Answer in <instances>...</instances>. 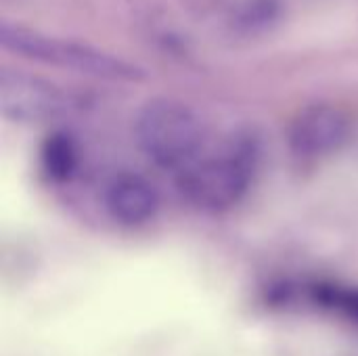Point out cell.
Here are the masks:
<instances>
[{
	"mask_svg": "<svg viewBox=\"0 0 358 356\" xmlns=\"http://www.w3.org/2000/svg\"><path fill=\"white\" fill-rule=\"evenodd\" d=\"M260 166L256 136L237 132L206 151L176 176L178 193L201 212H224L237 206L252 189Z\"/></svg>",
	"mask_w": 358,
	"mask_h": 356,
	"instance_id": "1",
	"label": "cell"
},
{
	"mask_svg": "<svg viewBox=\"0 0 358 356\" xmlns=\"http://www.w3.org/2000/svg\"><path fill=\"white\" fill-rule=\"evenodd\" d=\"M134 134L145 157L159 170L185 172L208 147L201 118L187 103L176 99H151L134 122Z\"/></svg>",
	"mask_w": 358,
	"mask_h": 356,
	"instance_id": "2",
	"label": "cell"
},
{
	"mask_svg": "<svg viewBox=\"0 0 358 356\" xmlns=\"http://www.w3.org/2000/svg\"><path fill=\"white\" fill-rule=\"evenodd\" d=\"M0 44L13 55L99 80L141 82L147 76L136 63H130L107 50H101L86 42L48 36L17 23H8L6 19L0 21Z\"/></svg>",
	"mask_w": 358,
	"mask_h": 356,
	"instance_id": "3",
	"label": "cell"
},
{
	"mask_svg": "<svg viewBox=\"0 0 358 356\" xmlns=\"http://www.w3.org/2000/svg\"><path fill=\"white\" fill-rule=\"evenodd\" d=\"M76 101L59 86L4 67L0 71V109L2 113L21 124H42L65 118Z\"/></svg>",
	"mask_w": 358,
	"mask_h": 356,
	"instance_id": "4",
	"label": "cell"
},
{
	"mask_svg": "<svg viewBox=\"0 0 358 356\" xmlns=\"http://www.w3.org/2000/svg\"><path fill=\"white\" fill-rule=\"evenodd\" d=\"M350 134L352 124L346 111L336 105L321 103L302 109L294 118L287 138L294 155L306 162H317L342 151Z\"/></svg>",
	"mask_w": 358,
	"mask_h": 356,
	"instance_id": "5",
	"label": "cell"
},
{
	"mask_svg": "<svg viewBox=\"0 0 358 356\" xmlns=\"http://www.w3.org/2000/svg\"><path fill=\"white\" fill-rule=\"evenodd\" d=\"M105 210L122 227H143L157 216L159 195L145 176L120 172L105 187Z\"/></svg>",
	"mask_w": 358,
	"mask_h": 356,
	"instance_id": "6",
	"label": "cell"
},
{
	"mask_svg": "<svg viewBox=\"0 0 358 356\" xmlns=\"http://www.w3.org/2000/svg\"><path fill=\"white\" fill-rule=\"evenodd\" d=\"M46 162H48V168L50 172H69L71 168V162H73V149H71V143L57 136L52 141H48L46 145Z\"/></svg>",
	"mask_w": 358,
	"mask_h": 356,
	"instance_id": "7",
	"label": "cell"
}]
</instances>
